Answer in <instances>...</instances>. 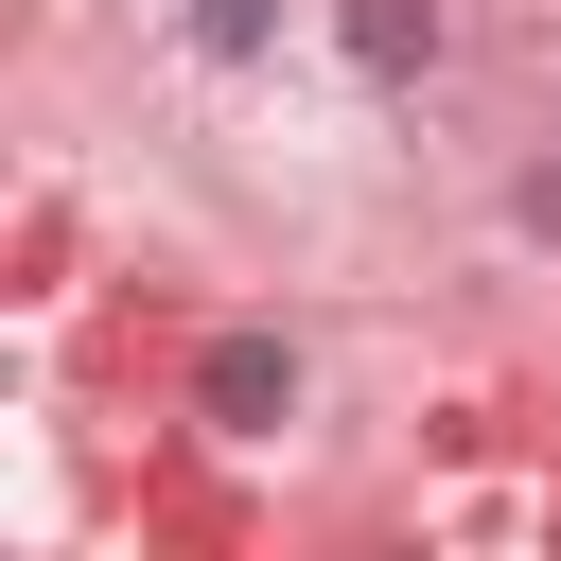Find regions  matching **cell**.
<instances>
[{
  "instance_id": "1",
  "label": "cell",
  "mask_w": 561,
  "mask_h": 561,
  "mask_svg": "<svg viewBox=\"0 0 561 561\" xmlns=\"http://www.w3.org/2000/svg\"><path fill=\"white\" fill-rule=\"evenodd\" d=\"M280 403H298V351L280 333H228L210 351V421H280Z\"/></svg>"
},
{
  "instance_id": "2",
  "label": "cell",
  "mask_w": 561,
  "mask_h": 561,
  "mask_svg": "<svg viewBox=\"0 0 561 561\" xmlns=\"http://www.w3.org/2000/svg\"><path fill=\"white\" fill-rule=\"evenodd\" d=\"M351 53H368V70H421V53H438V0H351Z\"/></svg>"
},
{
  "instance_id": "3",
  "label": "cell",
  "mask_w": 561,
  "mask_h": 561,
  "mask_svg": "<svg viewBox=\"0 0 561 561\" xmlns=\"http://www.w3.org/2000/svg\"><path fill=\"white\" fill-rule=\"evenodd\" d=\"M193 35H210V53H263V35H280V0H193Z\"/></svg>"
}]
</instances>
